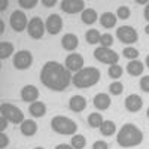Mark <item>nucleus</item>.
<instances>
[{"instance_id":"1","label":"nucleus","mask_w":149,"mask_h":149,"mask_svg":"<svg viewBox=\"0 0 149 149\" xmlns=\"http://www.w3.org/2000/svg\"><path fill=\"white\" fill-rule=\"evenodd\" d=\"M72 73L58 61H46L40 70V82L51 91H64L72 84Z\"/></svg>"},{"instance_id":"2","label":"nucleus","mask_w":149,"mask_h":149,"mask_svg":"<svg viewBox=\"0 0 149 149\" xmlns=\"http://www.w3.org/2000/svg\"><path fill=\"white\" fill-rule=\"evenodd\" d=\"M142 142H143V133L137 125H134V124H125V125H122V128L118 131L116 143L121 148L139 146Z\"/></svg>"},{"instance_id":"3","label":"nucleus","mask_w":149,"mask_h":149,"mask_svg":"<svg viewBox=\"0 0 149 149\" xmlns=\"http://www.w3.org/2000/svg\"><path fill=\"white\" fill-rule=\"evenodd\" d=\"M100 78H102V73L97 67H84L82 70L73 74L72 84L76 88H90V86L98 84Z\"/></svg>"},{"instance_id":"4","label":"nucleus","mask_w":149,"mask_h":149,"mask_svg":"<svg viewBox=\"0 0 149 149\" xmlns=\"http://www.w3.org/2000/svg\"><path fill=\"white\" fill-rule=\"evenodd\" d=\"M51 128L63 136H74L78 131V124L67 116H54L51 119Z\"/></svg>"},{"instance_id":"5","label":"nucleus","mask_w":149,"mask_h":149,"mask_svg":"<svg viewBox=\"0 0 149 149\" xmlns=\"http://www.w3.org/2000/svg\"><path fill=\"white\" fill-rule=\"evenodd\" d=\"M0 115L5 116L9 122L12 124H22L24 121V113L19 107H17L15 104H10V103H2L0 106Z\"/></svg>"},{"instance_id":"6","label":"nucleus","mask_w":149,"mask_h":149,"mask_svg":"<svg viewBox=\"0 0 149 149\" xmlns=\"http://www.w3.org/2000/svg\"><path fill=\"white\" fill-rule=\"evenodd\" d=\"M94 57L97 61L100 63H104V64H109V66H113V64H118L119 61V55L110 48H103V46H98L94 49Z\"/></svg>"},{"instance_id":"7","label":"nucleus","mask_w":149,"mask_h":149,"mask_svg":"<svg viewBox=\"0 0 149 149\" xmlns=\"http://www.w3.org/2000/svg\"><path fill=\"white\" fill-rule=\"evenodd\" d=\"M9 24L12 30H15L17 33H21L24 31L27 27H29V19H27V15L24 14L22 10L17 9L10 14V18H9Z\"/></svg>"},{"instance_id":"8","label":"nucleus","mask_w":149,"mask_h":149,"mask_svg":"<svg viewBox=\"0 0 149 149\" xmlns=\"http://www.w3.org/2000/svg\"><path fill=\"white\" fill-rule=\"evenodd\" d=\"M46 31V26L42 21V18L39 17H33L29 21V27H27V33L31 39H42L43 34Z\"/></svg>"},{"instance_id":"9","label":"nucleus","mask_w":149,"mask_h":149,"mask_svg":"<svg viewBox=\"0 0 149 149\" xmlns=\"http://www.w3.org/2000/svg\"><path fill=\"white\" fill-rule=\"evenodd\" d=\"M116 37H118L119 42L131 45V43L137 42L139 34H137V31L134 30V27H131V26H121L116 30Z\"/></svg>"},{"instance_id":"10","label":"nucleus","mask_w":149,"mask_h":149,"mask_svg":"<svg viewBox=\"0 0 149 149\" xmlns=\"http://www.w3.org/2000/svg\"><path fill=\"white\" fill-rule=\"evenodd\" d=\"M14 66L18 70H26L33 64V54L27 49H22V51H18L14 54Z\"/></svg>"},{"instance_id":"11","label":"nucleus","mask_w":149,"mask_h":149,"mask_svg":"<svg viewBox=\"0 0 149 149\" xmlns=\"http://www.w3.org/2000/svg\"><path fill=\"white\" fill-rule=\"evenodd\" d=\"M61 9H63V12H66V14H78V12H82L86 9L85 8V2L84 0H63V2L60 3Z\"/></svg>"},{"instance_id":"12","label":"nucleus","mask_w":149,"mask_h":149,"mask_svg":"<svg viewBox=\"0 0 149 149\" xmlns=\"http://www.w3.org/2000/svg\"><path fill=\"white\" fill-rule=\"evenodd\" d=\"M66 69L69 72H74V73H78L79 70L84 69V57L81 54H76V52H73V54H69L66 57V63H64Z\"/></svg>"},{"instance_id":"13","label":"nucleus","mask_w":149,"mask_h":149,"mask_svg":"<svg viewBox=\"0 0 149 149\" xmlns=\"http://www.w3.org/2000/svg\"><path fill=\"white\" fill-rule=\"evenodd\" d=\"M46 31L49 34H58L61 30H63V19L58 14H51L48 18H46Z\"/></svg>"},{"instance_id":"14","label":"nucleus","mask_w":149,"mask_h":149,"mask_svg":"<svg viewBox=\"0 0 149 149\" xmlns=\"http://www.w3.org/2000/svg\"><path fill=\"white\" fill-rule=\"evenodd\" d=\"M21 98H22V102L31 104V103L37 102V98H39V90L34 85H26L21 90Z\"/></svg>"},{"instance_id":"15","label":"nucleus","mask_w":149,"mask_h":149,"mask_svg":"<svg viewBox=\"0 0 149 149\" xmlns=\"http://www.w3.org/2000/svg\"><path fill=\"white\" fill-rule=\"evenodd\" d=\"M110 103H112L110 95L106 94V93H98V94L93 98V104H94V107L98 109V110H107V109L110 107Z\"/></svg>"},{"instance_id":"16","label":"nucleus","mask_w":149,"mask_h":149,"mask_svg":"<svg viewBox=\"0 0 149 149\" xmlns=\"http://www.w3.org/2000/svg\"><path fill=\"white\" fill-rule=\"evenodd\" d=\"M143 107V100L137 94H130L125 98V109L128 112H139Z\"/></svg>"},{"instance_id":"17","label":"nucleus","mask_w":149,"mask_h":149,"mask_svg":"<svg viewBox=\"0 0 149 149\" xmlns=\"http://www.w3.org/2000/svg\"><path fill=\"white\" fill-rule=\"evenodd\" d=\"M79 45V39L76 34L73 33H66L63 37H61V46H63L66 51H74Z\"/></svg>"},{"instance_id":"18","label":"nucleus","mask_w":149,"mask_h":149,"mask_svg":"<svg viewBox=\"0 0 149 149\" xmlns=\"http://www.w3.org/2000/svg\"><path fill=\"white\" fill-rule=\"evenodd\" d=\"M86 107V100L84 95H73L70 97L69 100V109L72 112H76V113H79V112H84Z\"/></svg>"},{"instance_id":"19","label":"nucleus","mask_w":149,"mask_h":149,"mask_svg":"<svg viewBox=\"0 0 149 149\" xmlns=\"http://www.w3.org/2000/svg\"><path fill=\"white\" fill-rule=\"evenodd\" d=\"M19 130H21V134L22 136H27V137H31L37 133V124L33 121V119H26L21 125H19Z\"/></svg>"},{"instance_id":"20","label":"nucleus","mask_w":149,"mask_h":149,"mask_svg":"<svg viewBox=\"0 0 149 149\" xmlns=\"http://www.w3.org/2000/svg\"><path fill=\"white\" fill-rule=\"evenodd\" d=\"M29 112L33 118H42L46 115V106L43 102H34L29 106Z\"/></svg>"},{"instance_id":"21","label":"nucleus","mask_w":149,"mask_h":149,"mask_svg":"<svg viewBox=\"0 0 149 149\" xmlns=\"http://www.w3.org/2000/svg\"><path fill=\"white\" fill-rule=\"evenodd\" d=\"M98 19H100V24L104 29H113L116 26V21H118V18L113 12H104Z\"/></svg>"},{"instance_id":"22","label":"nucleus","mask_w":149,"mask_h":149,"mask_svg":"<svg viewBox=\"0 0 149 149\" xmlns=\"http://www.w3.org/2000/svg\"><path fill=\"white\" fill-rule=\"evenodd\" d=\"M145 70V64L139 60H133L127 64V73L131 74V76H140Z\"/></svg>"},{"instance_id":"23","label":"nucleus","mask_w":149,"mask_h":149,"mask_svg":"<svg viewBox=\"0 0 149 149\" xmlns=\"http://www.w3.org/2000/svg\"><path fill=\"white\" fill-rule=\"evenodd\" d=\"M81 19L84 24H94L97 19H98V15H97V10L93 9V8H86L82 14H81Z\"/></svg>"},{"instance_id":"24","label":"nucleus","mask_w":149,"mask_h":149,"mask_svg":"<svg viewBox=\"0 0 149 149\" xmlns=\"http://www.w3.org/2000/svg\"><path fill=\"white\" fill-rule=\"evenodd\" d=\"M14 51H15V48H14V45H12L10 42H5V40L0 42V58L2 60H6L12 54H15Z\"/></svg>"},{"instance_id":"25","label":"nucleus","mask_w":149,"mask_h":149,"mask_svg":"<svg viewBox=\"0 0 149 149\" xmlns=\"http://www.w3.org/2000/svg\"><path fill=\"white\" fill-rule=\"evenodd\" d=\"M100 131L103 136H113L116 131V125L113 121H103V124L100 125Z\"/></svg>"},{"instance_id":"26","label":"nucleus","mask_w":149,"mask_h":149,"mask_svg":"<svg viewBox=\"0 0 149 149\" xmlns=\"http://www.w3.org/2000/svg\"><path fill=\"white\" fill-rule=\"evenodd\" d=\"M103 116L102 113H97V112H94V113H90L88 116V125L91 128H100V125L103 124Z\"/></svg>"},{"instance_id":"27","label":"nucleus","mask_w":149,"mask_h":149,"mask_svg":"<svg viewBox=\"0 0 149 149\" xmlns=\"http://www.w3.org/2000/svg\"><path fill=\"white\" fill-rule=\"evenodd\" d=\"M100 37H102L100 31H98V30H94V29H91V30H88V31L85 33V39H86V42H88L90 45L100 43Z\"/></svg>"},{"instance_id":"28","label":"nucleus","mask_w":149,"mask_h":149,"mask_svg":"<svg viewBox=\"0 0 149 149\" xmlns=\"http://www.w3.org/2000/svg\"><path fill=\"white\" fill-rule=\"evenodd\" d=\"M122 73H124V69L119 66V64H113V66H109V69H107V74L113 79V81H116V79H119L121 76H122Z\"/></svg>"},{"instance_id":"29","label":"nucleus","mask_w":149,"mask_h":149,"mask_svg":"<svg viewBox=\"0 0 149 149\" xmlns=\"http://www.w3.org/2000/svg\"><path fill=\"white\" fill-rule=\"evenodd\" d=\"M70 145L73 146V149H84L85 145H86V140L82 134H74L73 137H72V142Z\"/></svg>"},{"instance_id":"30","label":"nucleus","mask_w":149,"mask_h":149,"mask_svg":"<svg viewBox=\"0 0 149 149\" xmlns=\"http://www.w3.org/2000/svg\"><path fill=\"white\" fill-rule=\"evenodd\" d=\"M122 91H124V85L119 81H113V82L109 85V93L112 95H121Z\"/></svg>"},{"instance_id":"31","label":"nucleus","mask_w":149,"mask_h":149,"mask_svg":"<svg viewBox=\"0 0 149 149\" xmlns=\"http://www.w3.org/2000/svg\"><path fill=\"white\" fill-rule=\"evenodd\" d=\"M122 54H124V57H125V58H128L130 61H133V60H137V57H139L140 52H139V49H136L133 46H127V48H124Z\"/></svg>"},{"instance_id":"32","label":"nucleus","mask_w":149,"mask_h":149,"mask_svg":"<svg viewBox=\"0 0 149 149\" xmlns=\"http://www.w3.org/2000/svg\"><path fill=\"white\" fill-rule=\"evenodd\" d=\"M131 15V10L128 6H119L116 9V18L118 19H128Z\"/></svg>"},{"instance_id":"33","label":"nucleus","mask_w":149,"mask_h":149,"mask_svg":"<svg viewBox=\"0 0 149 149\" xmlns=\"http://www.w3.org/2000/svg\"><path fill=\"white\" fill-rule=\"evenodd\" d=\"M100 45H102L103 48H110L112 45H113V36H112L110 33L102 34V37H100Z\"/></svg>"},{"instance_id":"34","label":"nucleus","mask_w":149,"mask_h":149,"mask_svg":"<svg viewBox=\"0 0 149 149\" xmlns=\"http://www.w3.org/2000/svg\"><path fill=\"white\" fill-rule=\"evenodd\" d=\"M37 3H39L37 0H18V5L24 9H33Z\"/></svg>"},{"instance_id":"35","label":"nucleus","mask_w":149,"mask_h":149,"mask_svg":"<svg viewBox=\"0 0 149 149\" xmlns=\"http://www.w3.org/2000/svg\"><path fill=\"white\" fill-rule=\"evenodd\" d=\"M140 88H142V91L149 93V74H146V76H143L140 79Z\"/></svg>"},{"instance_id":"36","label":"nucleus","mask_w":149,"mask_h":149,"mask_svg":"<svg viewBox=\"0 0 149 149\" xmlns=\"http://www.w3.org/2000/svg\"><path fill=\"white\" fill-rule=\"evenodd\" d=\"M93 149H109V145L104 140H97L93 143Z\"/></svg>"},{"instance_id":"37","label":"nucleus","mask_w":149,"mask_h":149,"mask_svg":"<svg viewBox=\"0 0 149 149\" xmlns=\"http://www.w3.org/2000/svg\"><path fill=\"white\" fill-rule=\"evenodd\" d=\"M9 145V139L5 133H0V149H5Z\"/></svg>"},{"instance_id":"38","label":"nucleus","mask_w":149,"mask_h":149,"mask_svg":"<svg viewBox=\"0 0 149 149\" xmlns=\"http://www.w3.org/2000/svg\"><path fill=\"white\" fill-rule=\"evenodd\" d=\"M6 127H8V119L0 115V133H5Z\"/></svg>"},{"instance_id":"39","label":"nucleus","mask_w":149,"mask_h":149,"mask_svg":"<svg viewBox=\"0 0 149 149\" xmlns=\"http://www.w3.org/2000/svg\"><path fill=\"white\" fill-rule=\"evenodd\" d=\"M55 3H57V0H42V5L46 8H52L55 6Z\"/></svg>"},{"instance_id":"40","label":"nucleus","mask_w":149,"mask_h":149,"mask_svg":"<svg viewBox=\"0 0 149 149\" xmlns=\"http://www.w3.org/2000/svg\"><path fill=\"white\" fill-rule=\"evenodd\" d=\"M55 149H73L72 145H67V143H60L55 146Z\"/></svg>"},{"instance_id":"41","label":"nucleus","mask_w":149,"mask_h":149,"mask_svg":"<svg viewBox=\"0 0 149 149\" xmlns=\"http://www.w3.org/2000/svg\"><path fill=\"white\" fill-rule=\"evenodd\" d=\"M143 15H145V19L149 22V2H148V5L145 6V10H143Z\"/></svg>"},{"instance_id":"42","label":"nucleus","mask_w":149,"mask_h":149,"mask_svg":"<svg viewBox=\"0 0 149 149\" xmlns=\"http://www.w3.org/2000/svg\"><path fill=\"white\" fill-rule=\"evenodd\" d=\"M8 5H9L8 0H2V3H0V10H5L8 8Z\"/></svg>"},{"instance_id":"43","label":"nucleus","mask_w":149,"mask_h":149,"mask_svg":"<svg viewBox=\"0 0 149 149\" xmlns=\"http://www.w3.org/2000/svg\"><path fill=\"white\" fill-rule=\"evenodd\" d=\"M3 30H5V24H3L2 19H0V33H3Z\"/></svg>"},{"instance_id":"44","label":"nucleus","mask_w":149,"mask_h":149,"mask_svg":"<svg viewBox=\"0 0 149 149\" xmlns=\"http://www.w3.org/2000/svg\"><path fill=\"white\" fill-rule=\"evenodd\" d=\"M137 3H139V5H145V6L148 5V2H146V0H137Z\"/></svg>"},{"instance_id":"45","label":"nucleus","mask_w":149,"mask_h":149,"mask_svg":"<svg viewBox=\"0 0 149 149\" xmlns=\"http://www.w3.org/2000/svg\"><path fill=\"white\" fill-rule=\"evenodd\" d=\"M145 63H146V67H149V55L146 57V61H145Z\"/></svg>"},{"instance_id":"46","label":"nucleus","mask_w":149,"mask_h":149,"mask_svg":"<svg viewBox=\"0 0 149 149\" xmlns=\"http://www.w3.org/2000/svg\"><path fill=\"white\" fill-rule=\"evenodd\" d=\"M145 31H146V34H149V24H148V26L145 27Z\"/></svg>"},{"instance_id":"47","label":"nucleus","mask_w":149,"mask_h":149,"mask_svg":"<svg viewBox=\"0 0 149 149\" xmlns=\"http://www.w3.org/2000/svg\"><path fill=\"white\" fill-rule=\"evenodd\" d=\"M146 116H148V119H149V107H148V110H146Z\"/></svg>"},{"instance_id":"48","label":"nucleus","mask_w":149,"mask_h":149,"mask_svg":"<svg viewBox=\"0 0 149 149\" xmlns=\"http://www.w3.org/2000/svg\"><path fill=\"white\" fill-rule=\"evenodd\" d=\"M34 149H45V148H34Z\"/></svg>"}]
</instances>
